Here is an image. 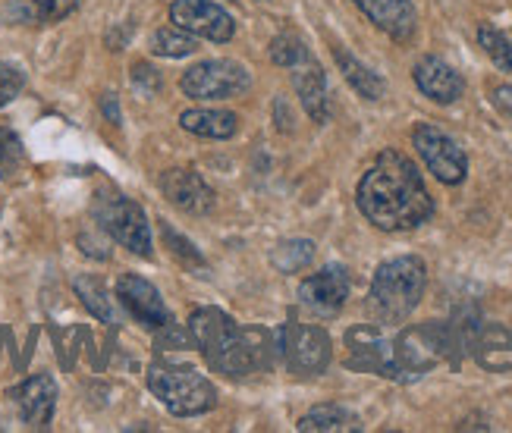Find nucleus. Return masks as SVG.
Wrapping results in <instances>:
<instances>
[{"label": "nucleus", "instance_id": "ddd939ff", "mask_svg": "<svg viewBox=\"0 0 512 433\" xmlns=\"http://www.w3.org/2000/svg\"><path fill=\"white\" fill-rule=\"evenodd\" d=\"M161 192L170 198L173 208H180L183 214H208L214 208L217 195L211 192L208 182L198 176L195 170H186V167H173L161 176Z\"/></svg>", "mask_w": 512, "mask_h": 433}, {"label": "nucleus", "instance_id": "4be33fe9", "mask_svg": "<svg viewBox=\"0 0 512 433\" xmlns=\"http://www.w3.org/2000/svg\"><path fill=\"white\" fill-rule=\"evenodd\" d=\"M73 289H76V295L82 299V305L92 311V317H98L101 324H114V305H110L107 289L101 286V280L82 273V277L73 280Z\"/></svg>", "mask_w": 512, "mask_h": 433}, {"label": "nucleus", "instance_id": "a211bd4d", "mask_svg": "<svg viewBox=\"0 0 512 433\" xmlns=\"http://www.w3.org/2000/svg\"><path fill=\"white\" fill-rule=\"evenodd\" d=\"M180 126L202 139H233L239 129V117L233 110H217V107H195L180 117Z\"/></svg>", "mask_w": 512, "mask_h": 433}, {"label": "nucleus", "instance_id": "423d86ee", "mask_svg": "<svg viewBox=\"0 0 512 433\" xmlns=\"http://www.w3.org/2000/svg\"><path fill=\"white\" fill-rule=\"evenodd\" d=\"M180 88L195 101H224L246 95L252 88V76L236 60H202L183 73Z\"/></svg>", "mask_w": 512, "mask_h": 433}, {"label": "nucleus", "instance_id": "4468645a", "mask_svg": "<svg viewBox=\"0 0 512 433\" xmlns=\"http://www.w3.org/2000/svg\"><path fill=\"white\" fill-rule=\"evenodd\" d=\"M13 399H16L22 421H26L32 430H44L51 424L54 408H57V383L51 374H35L16 386Z\"/></svg>", "mask_w": 512, "mask_h": 433}, {"label": "nucleus", "instance_id": "1a4fd4ad", "mask_svg": "<svg viewBox=\"0 0 512 433\" xmlns=\"http://www.w3.org/2000/svg\"><path fill=\"white\" fill-rule=\"evenodd\" d=\"M170 19H173V26L186 29L189 35L208 38V41H217V44L230 41L233 32H236L233 16L224 7L211 4V0H173Z\"/></svg>", "mask_w": 512, "mask_h": 433}, {"label": "nucleus", "instance_id": "f257e3e1", "mask_svg": "<svg viewBox=\"0 0 512 433\" xmlns=\"http://www.w3.org/2000/svg\"><path fill=\"white\" fill-rule=\"evenodd\" d=\"M359 211L384 233H409L428 223L434 214V198L421 179L418 167L399 151H381L365 170L355 189Z\"/></svg>", "mask_w": 512, "mask_h": 433}, {"label": "nucleus", "instance_id": "dca6fc26", "mask_svg": "<svg viewBox=\"0 0 512 433\" xmlns=\"http://www.w3.org/2000/svg\"><path fill=\"white\" fill-rule=\"evenodd\" d=\"M412 76H415V85H418L421 95L431 98L434 104H453L462 98V91H465L462 76L453 70L450 63H443L440 57H421L415 63Z\"/></svg>", "mask_w": 512, "mask_h": 433}, {"label": "nucleus", "instance_id": "7ed1b4c3", "mask_svg": "<svg viewBox=\"0 0 512 433\" xmlns=\"http://www.w3.org/2000/svg\"><path fill=\"white\" fill-rule=\"evenodd\" d=\"M428 286V267L415 255H403L384 261L377 267L371 289H368V314L371 321L396 327L418 308L421 295Z\"/></svg>", "mask_w": 512, "mask_h": 433}, {"label": "nucleus", "instance_id": "c85d7f7f", "mask_svg": "<svg viewBox=\"0 0 512 433\" xmlns=\"http://www.w3.org/2000/svg\"><path fill=\"white\" fill-rule=\"evenodd\" d=\"M22 85H26L22 70H16L10 63H0V107H7L22 91Z\"/></svg>", "mask_w": 512, "mask_h": 433}, {"label": "nucleus", "instance_id": "aec40b11", "mask_svg": "<svg viewBox=\"0 0 512 433\" xmlns=\"http://www.w3.org/2000/svg\"><path fill=\"white\" fill-rule=\"evenodd\" d=\"M79 0H7L10 13L26 26H51L76 10Z\"/></svg>", "mask_w": 512, "mask_h": 433}, {"label": "nucleus", "instance_id": "412c9836", "mask_svg": "<svg viewBox=\"0 0 512 433\" xmlns=\"http://www.w3.org/2000/svg\"><path fill=\"white\" fill-rule=\"evenodd\" d=\"M333 57H337V66L343 70V76H346V82L359 91L362 98H368V101H381L384 98V91H387V85H384V79L377 76L374 70H368L365 63H359L352 54H346V51H333Z\"/></svg>", "mask_w": 512, "mask_h": 433}, {"label": "nucleus", "instance_id": "2f4dec72", "mask_svg": "<svg viewBox=\"0 0 512 433\" xmlns=\"http://www.w3.org/2000/svg\"><path fill=\"white\" fill-rule=\"evenodd\" d=\"M494 104H497L503 113H512V85H500V88H494Z\"/></svg>", "mask_w": 512, "mask_h": 433}, {"label": "nucleus", "instance_id": "7c9ffc66", "mask_svg": "<svg viewBox=\"0 0 512 433\" xmlns=\"http://www.w3.org/2000/svg\"><path fill=\"white\" fill-rule=\"evenodd\" d=\"M79 245H82V252L85 255H92V258H98V261H107L110 258V252L101 245V242H95L92 236H79Z\"/></svg>", "mask_w": 512, "mask_h": 433}, {"label": "nucleus", "instance_id": "f03ea898", "mask_svg": "<svg viewBox=\"0 0 512 433\" xmlns=\"http://www.w3.org/2000/svg\"><path fill=\"white\" fill-rule=\"evenodd\" d=\"M189 336L211 368L233 380L271 364L274 333L261 327H239L220 308H195L189 317Z\"/></svg>", "mask_w": 512, "mask_h": 433}, {"label": "nucleus", "instance_id": "9d476101", "mask_svg": "<svg viewBox=\"0 0 512 433\" xmlns=\"http://www.w3.org/2000/svg\"><path fill=\"white\" fill-rule=\"evenodd\" d=\"M349 299V273L340 264H327L318 273H311L299 286V302L318 317L340 314Z\"/></svg>", "mask_w": 512, "mask_h": 433}, {"label": "nucleus", "instance_id": "c756f323", "mask_svg": "<svg viewBox=\"0 0 512 433\" xmlns=\"http://www.w3.org/2000/svg\"><path fill=\"white\" fill-rule=\"evenodd\" d=\"M132 82H136L139 88H145V91H158L161 88L158 70H154V66H148V63H136V66H132Z\"/></svg>", "mask_w": 512, "mask_h": 433}, {"label": "nucleus", "instance_id": "f8f14e48", "mask_svg": "<svg viewBox=\"0 0 512 433\" xmlns=\"http://www.w3.org/2000/svg\"><path fill=\"white\" fill-rule=\"evenodd\" d=\"M117 299L148 330H161L164 324L173 321L164 299H161V292L154 289L145 277H139V273H123V277L117 280Z\"/></svg>", "mask_w": 512, "mask_h": 433}, {"label": "nucleus", "instance_id": "6e6552de", "mask_svg": "<svg viewBox=\"0 0 512 433\" xmlns=\"http://www.w3.org/2000/svg\"><path fill=\"white\" fill-rule=\"evenodd\" d=\"M412 142L418 148V157L425 161V167L443 182V186H459L469 173V157L450 139L447 132L431 126V123H418L412 129Z\"/></svg>", "mask_w": 512, "mask_h": 433}, {"label": "nucleus", "instance_id": "cd10ccee", "mask_svg": "<svg viewBox=\"0 0 512 433\" xmlns=\"http://www.w3.org/2000/svg\"><path fill=\"white\" fill-rule=\"evenodd\" d=\"M22 164V142L16 139V132L0 126V176L16 173V167Z\"/></svg>", "mask_w": 512, "mask_h": 433}, {"label": "nucleus", "instance_id": "20e7f679", "mask_svg": "<svg viewBox=\"0 0 512 433\" xmlns=\"http://www.w3.org/2000/svg\"><path fill=\"white\" fill-rule=\"evenodd\" d=\"M148 390L176 418L205 415L217 405V386L186 364L158 361L148 371Z\"/></svg>", "mask_w": 512, "mask_h": 433}, {"label": "nucleus", "instance_id": "9b49d317", "mask_svg": "<svg viewBox=\"0 0 512 433\" xmlns=\"http://www.w3.org/2000/svg\"><path fill=\"white\" fill-rule=\"evenodd\" d=\"M346 346H349V368L355 371H371L381 377L396 380V364H393V339H387L374 324L352 327L346 333Z\"/></svg>", "mask_w": 512, "mask_h": 433}, {"label": "nucleus", "instance_id": "a878e982", "mask_svg": "<svg viewBox=\"0 0 512 433\" xmlns=\"http://www.w3.org/2000/svg\"><path fill=\"white\" fill-rule=\"evenodd\" d=\"M311 54H308V48H305V41L299 38V35H293V32H286V35H277L274 41H271V60L277 63V66H286V70H293L296 63H302V60H308Z\"/></svg>", "mask_w": 512, "mask_h": 433}, {"label": "nucleus", "instance_id": "f3484780", "mask_svg": "<svg viewBox=\"0 0 512 433\" xmlns=\"http://www.w3.org/2000/svg\"><path fill=\"white\" fill-rule=\"evenodd\" d=\"M293 88H296V95H299L308 117L315 123H327V117H330L327 79H324V70L311 57L293 66Z\"/></svg>", "mask_w": 512, "mask_h": 433}, {"label": "nucleus", "instance_id": "473e14b6", "mask_svg": "<svg viewBox=\"0 0 512 433\" xmlns=\"http://www.w3.org/2000/svg\"><path fill=\"white\" fill-rule=\"evenodd\" d=\"M101 107H104V113H107V117H110V123H120V107H117L114 95H104Z\"/></svg>", "mask_w": 512, "mask_h": 433}, {"label": "nucleus", "instance_id": "0eeeda50", "mask_svg": "<svg viewBox=\"0 0 512 433\" xmlns=\"http://www.w3.org/2000/svg\"><path fill=\"white\" fill-rule=\"evenodd\" d=\"M277 346H280L286 368L299 377L324 374V368L330 364V336L324 327L289 321L283 333L277 336Z\"/></svg>", "mask_w": 512, "mask_h": 433}, {"label": "nucleus", "instance_id": "5701e85b", "mask_svg": "<svg viewBox=\"0 0 512 433\" xmlns=\"http://www.w3.org/2000/svg\"><path fill=\"white\" fill-rule=\"evenodd\" d=\"M195 48H198L195 35H189L180 26H164V29H158V32L151 35V51L158 54V57L180 60V57H189Z\"/></svg>", "mask_w": 512, "mask_h": 433}, {"label": "nucleus", "instance_id": "39448f33", "mask_svg": "<svg viewBox=\"0 0 512 433\" xmlns=\"http://www.w3.org/2000/svg\"><path fill=\"white\" fill-rule=\"evenodd\" d=\"M95 220L101 223V230L117 239L123 248H129L132 255L151 258V226L145 211L136 201L126 195H98L95 198Z\"/></svg>", "mask_w": 512, "mask_h": 433}, {"label": "nucleus", "instance_id": "b1692460", "mask_svg": "<svg viewBox=\"0 0 512 433\" xmlns=\"http://www.w3.org/2000/svg\"><path fill=\"white\" fill-rule=\"evenodd\" d=\"M271 261L283 273H299L302 267H308L311 261H315V242L311 239H286L274 248Z\"/></svg>", "mask_w": 512, "mask_h": 433}, {"label": "nucleus", "instance_id": "393cba45", "mask_svg": "<svg viewBox=\"0 0 512 433\" xmlns=\"http://www.w3.org/2000/svg\"><path fill=\"white\" fill-rule=\"evenodd\" d=\"M478 44L484 48V54L494 60V66H500L503 73H512V41L503 32H497L491 26H481L478 29Z\"/></svg>", "mask_w": 512, "mask_h": 433}, {"label": "nucleus", "instance_id": "2eb2a0df", "mask_svg": "<svg viewBox=\"0 0 512 433\" xmlns=\"http://www.w3.org/2000/svg\"><path fill=\"white\" fill-rule=\"evenodd\" d=\"M377 29L387 32L393 41L406 44L412 41L415 29H418V13L412 0H352Z\"/></svg>", "mask_w": 512, "mask_h": 433}, {"label": "nucleus", "instance_id": "6ab92c4d", "mask_svg": "<svg viewBox=\"0 0 512 433\" xmlns=\"http://www.w3.org/2000/svg\"><path fill=\"white\" fill-rule=\"evenodd\" d=\"M296 427L302 433H349V430H362V421L349 408L330 402V405H315L308 415L299 418Z\"/></svg>", "mask_w": 512, "mask_h": 433}, {"label": "nucleus", "instance_id": "bb28decb", "mask_svg": "<svg viewBox=\"0 0 512 433\" xmlns=\"http://www.w3.org/2000/svg\"><path fill=\"white\" fill-rule=\"evenodd\" d=\"M161 233H164V242H167V248L173 252V258H180L186 267H198V270H205V258H202V252L186 239V236H180L173 230V226H161Z\"/></svg>", "mask_w": 512, "mask_h": 433}]
</instances>
